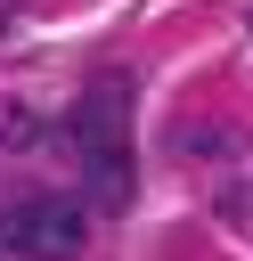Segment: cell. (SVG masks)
I'll return each mask as SVG.
<instances>
[{
	"label": "cell",
	"mask_w": 253,
	"mask_h": 261,
	"mask_svg": "<svg viewBox=\"0 0 253 261\" xmlns=\"http://www.w3.org/2000/svg\"><path fill=\"white\" fill-rule=\"evenodd\" d=\"M229 147H237L229 122H188V130H180V155H229Z\"/></svg>",
	"instance_id": "cell-4"
},
{
	"label": "cell",
	"mask_w": 253,
	"mask_h": 261,
	"mask_svg": "<svg viewBox=\"0 0 253 261\" xmlns=\"http://www.w3.org/2000/svg\"><path fill=\"white\" fill-rule=\"evenodd\" d=\"M82 155V188H90V204L98 212H122L131 196H139V171H131V147L114 139V147H73Z\"/></svg>",
	"instance_id": "cell-3"
},
{
	"label": "cell",
	"mask_w": 253,
	"mask_h": 261,
	"mask_svg": "<svg viewBox=\"0 0 253 261\" xmlns=\"http://www.w3.org/2000/svg\"><path fill=\"white\" fill-rule=\"evenodd\" d=\"M90 245V212L73 196H24L0 212V253L8 261H73Z\"/></svg>",
	"instance_id": "cell-1"
},
{
	"label": "cell",
	"mask_w": 253,
	"mask_h": 261,
	"mask_svg": "<svg viewBox=\"0 0 253 261\" xmlns=\"http://www.w3.org/2000/svg\"><path fill=\"white\" fill-rule=\"evenodd\" d=\"M122 130H131V82H122V73H98V82L73 98L65 139H73V147H114Z\"/></svg>",
	"instance_id": "cell-2"
}]
</instances>
